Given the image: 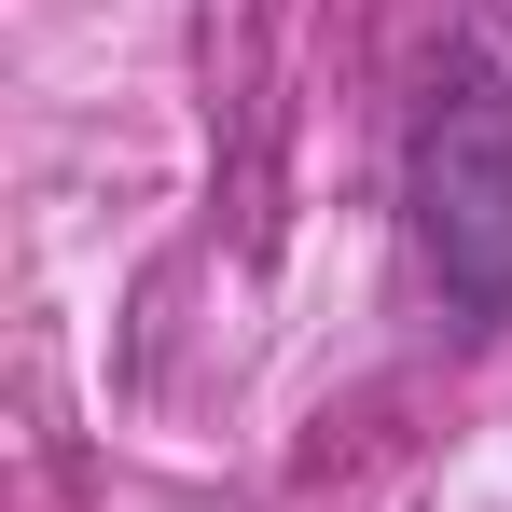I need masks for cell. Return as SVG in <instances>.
Returning a JSON list of instances; mask_svg holds the SVG:
<instances>
[{"label":"cell","mask_w":512,"mask_h":512,"mask_svg":"<svg viewBox=\"0 0 512 512\" xmlns=\"http://www.w3.org/2000/svg\"><path fill=\"white\" fill-rule=\"evenodd\" d=\"M402 222L443 333H512V70L457 42L402 139Z\"/></svg>","instance_id":"cell-1"}]
</instances>
